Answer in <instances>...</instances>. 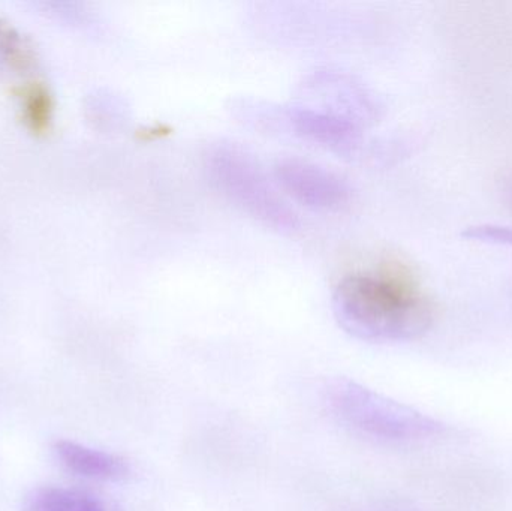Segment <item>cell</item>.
<instances>
[{"label":"cell","mask_w":512,"mask_h":511,"mask_svg":"<svg viewBox=\"0 0 512 511\" xmlns=\"http://www.w3.org/2000/svg\"><path fill=\"white\" fill-rule=\"evenodd\" d=\"M339 323L361 339L408 341L432 329L439 305L408 261L391 252L355 258L333 287Z\"/></svg>","instance_id":"obj_1"},{"label":"cell","mask_w":512,"mask_h":511,"mask_svg":"<svg viewBox=\"0 0 512 511\" xmlns=\"http://www.w3.org/2000/svg\"><path fill=\"white\" fill-rule=\"evenodd\" d=\"M327 396L328 404L343 422L370 437L417 441L438 437L445 431V426L433 417L348 378L330 381Z\"/></svg>","instance_id":"obj_2"},{"label":"cell","mask_w":512,"mask_h":511,"mask_svg":"<svg viewBox=\"0 0 512 511\" xmlns=\"http://www.w3.org/2000/svg\"><path fill=\"white\" fill-rule=\"evenodd\" d=\"M207 171L219 191L249 215L274 227H294V213L243 153L225 147L213 150L207 156Z\"/></svg>","instance_id":"obj_3"},{"label":"cell","mask_w":512,"mask_h":511,"mask_svg":"<svg viewBox=\"0 0 512 511\" xmlns=\"http://www.w3.org/2000/svg\"><path fill=\"white\" fill-rule=\"evenodd\" d=\"M282 188L300 203L315 209L339 212L351 203V189L325 168L300 159H285L276 167Z\"/></svg>","instance_id":"obj_4"},{"label":"cell","mask_w":512,"mask_h":511,"mask_svg":"<svg viewBox=\"0 0 512 511\" xmlns=\"http://www.w3.org/2000/svg\"><path fill=\"white\" fill-rule=\"evenodd\" d=\"M54 453L60 464L86 479L101 480V482H119L131 473L128 461L122 456L102 450L90 449L83 444L69 440H59L54 443Z\"/></svg>","instance_id":"obj_5"},{"label":"cell","mask_w":512,"mask_h":511,"mask_svg":"<svg viewBox=\"0 0 512 511\" xmlns=\"http://www.w3.org/2000/svg\"><path fill=\"white\" fill-rule=\"evenodd\" d=\"M23 511H114L101 498L77 489L41 486L24 498Z\"/></svg>","instance_id":"obj_6"},{"label":"cell","mask_w":512,"mask_h":511,"mask_svg":"<svg viewBox=\"0 0 512 511\" xmlns=\"http://www.w3.org/2000/svg\"><path fill=\"white\" fill-rule=\"evenodd\" d=\"M292 120L298 131L321 143L345 144L354 140L357 134L354 123L345 117L324 111L298 110Z\"/></svg>","instance_id":"obj_7"},{"label":"cell","mask_w":512,"mask_h":511,"mask_svg":"<svg viewBox=\"0 0 512 511\" xmlns=\"http://www.w3.org/2000/svg\"><path fill=\"white\" fill-rule=\"evenodd\" d=\"M465 237L480 242L499 243L512 246V228L499 225H478L465 231Z\"/></svg>","instance_id":"obj_8"}]
</instances>
